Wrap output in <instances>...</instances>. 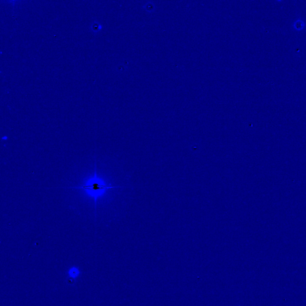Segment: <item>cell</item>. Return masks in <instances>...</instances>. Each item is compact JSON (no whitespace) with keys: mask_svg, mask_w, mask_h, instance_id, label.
<instances>
[{"mask_svg":"<svg viewBox=\"0 0 306 306\" xmlns=\"http://www.w3.org/2000/svg\"><path fill=\"white\" fill-rule=\"evenodd\" d=\"M116 187L98 176L95 171L93 175L86 178L81 186L76 188L81 190L87 196L93 199L96 203L97 200L104 197L108 191Z\"/></svg>","mask_w":306,"mask_h":306,"instance_id":"6da1fadb","label":"cell"},{"mask_svg":"<svg viewBox=\"0 0 306 306\" xmlns=\"http://www.w3.org/2000/svg\"><path fill=\"white\" fill-rule=\"evenodd\" d=\"M75 282V279H72L71 277H69L67 279V284H69L70 285H72L74 284Z\"/></svg>","mask_w":306,"mask_h":306,"instance_id":"8992f818","label":"cell"},{"mask_svg":"<svg viewBox=\"0 0 306 306\" xmlns=\"http://www.w3.org/2000/svg\"><path fill=\"white\" fill-rule=\"evenodd\" d=\"M81 275L80 270L79 267L77 266H72L70 267L68 271V275L69 277L75 279L79 277Z\"/></svg>","mask_w":306,"mask_h":306,"instance_id":"7a4b0ae2","label":"cell"},{"mask_svg":"<svg viewBox=\"0 0 306 306\" xmlns=\"http://www.w3.org/2000/svg\"><path fill=\"white\" fill-rule=\"evenodd\" d=\"M305 27V23L304 21L300 19L296 20L293 24V27L296 31H301L303 30Z\"/></svg>","mask_w":306,"mask_h":306,"instance_id":"277c9868","label":"cell"},{"mask_svg":"<svg viewBox=\"0 0 306 306\" xmlns=\"http://www.w3.org/2000/svg\"><path fill=\"white\" fill-rule=\"evenodd\" d=\"M102 25L98 21H94L90 25V30L93 34H98L102 30Z\"/></svg>","mask_w":306,"mask_h":306,"instance_id":"3957f363","label":"cell"},{"mask_svg":"<svg viewBox=\"0 0 306 306\" xmlns=\"http://www.w3.org/2000/svg\"><path fill=\"white\" fill-rule=\"evenodd\" d=\"M145 9L147 11H152L154 9V5L152 4L151 2H149L148 4H145Z\"/></svg>","mask_w":306,"mask_h":306,"instance_id":"5b68a950","label":"cell"}]
</instances>
